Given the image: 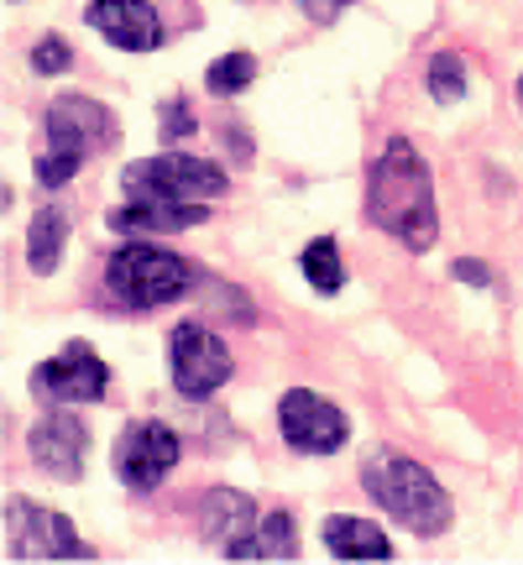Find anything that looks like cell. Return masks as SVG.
Segmentation results:
<instances>
[{
	"label": "cell",
	"instance_id": "obj_1",
	"mask_svg": "<svg viewBox=\"0 0 523 565\" xmlns=\"http://www.w3.org/2000/svg\"><path fill=\"white\" fill-rule=\"evenodd\" d=\"M366 221L398 236L408 252H429L440 236V210H435V179L429 162L408 147L403 137H393L383 147V158L372 162L366 179Z\"/></svg>",
	"mask_w": 523,
	"mask_h": 565
},
{
	"label": "cell",
	"instance_id": "obj_2",
	"mask_svg": "<svg viewBox=\"0 0 523 565\" xmlns=\"http://www.w3.org/2000/svg\"><path fill=\"white\" fill-rule=\"evenodd\" d=\"M362 487L393 524H403L419 540H435L450 529V513H456L450 492L403 450H372L362 461Z\"/></svg>",
	"mask_w": 523,
	"mask_h": 565
},
{
	"label": "cell",
	"instance_id": "obj_3",
	"mask_svg": "<svg viewBox=\"0 0 523 565\" xmlns=\"http://www.w3.org/2000/svg\"><path fill=\"white\" fill-rule=\"evenodd\" d=\"M105 288L131 309H158L173 303L194 288V267L183 263L179 252H162V246H121L110 263H105Z\"/></svg>",
	"mask_w": 523,
	"mask_h": 565
},
{
	"label": "cell",
	"instance_id": "obj_4",
	"mask_svg": "<svg viewBox=\"0 0 523 565\" xmlns=\"http://www.w3.org/2000/svg\"><path fill=\"white\" fill-rule=\"evenodd\" d=\"M126 194L131 200H173V204H200L225 194V173L215 162L194 158V152H162V158L126 162Z\"/></svg>",
	"mask_w": 523,
	"mask_h": 565
},
{
	"label": "cell",
	"instance_id": "obj_5",
	"mask_svg": "<svg viewBox=\"0 0 523 565\" xmlns=\"http://www.w3.org/2000/svg\"><path fill=\"white\" fill-rule=\"evenodd\" d=\"M6 561H95V550L74 534L63 513L32 503V498H11L6 503Z\"/></svg>",
	"mask_w": 523,
	"mask_h": 565
},
{
	"label": "cell",
	"instance_id": "obj_6",
	"mask_svg": "<svg viewBox=\"0 0 523 565\" xmlns=\"http://www.w3.org/2000/svg\"><path fill=\"white\" fill-rule=\"evenodd\" d=\"M168 372H173V387H179L183 398H210V393H221L231 383V351H225L221 335H210L204 324H179L173 335H168Z\"/></svg>",
	"mask_w": 523,
	"mask_h": 565
},
{
	"label": "cell",
	"instance_id": "obj_7",
	"mask_svg": "<svg viewBox=\"0 0 523 565\" xmlns=\"http://www.w3.org/2000/svg\"><path fill=\"white\" fill-rule=\"evenodd\" d=\"M105 387H110V366L95 356V345L89 341H68L53 362H42L38 372H32V393L53 408L100 404Z\"/></svg>",
	"mask_w": 523,
	"mask_h": 565
},
{
	"label": "cell",
	"instance_id": "obj_8",
	"mask_svg": "<svg viewBox=\"0 0 523 565\" xmlns=\"http://www.w3.org/2000/svg\"><path fill=\"white\" fill-rule=\"evenodd\" d=\"M110 466H116L121 487H131V492H152V487H162V477L179 466V435L158 419L126 424L116 450H110Z\"/></svg>",
	"mask_w": 523,
	"mask_h": 565
},
{
	"label": "cell",
	"instance_id": "obj_9",
	"mask_svg": "<svg viewBox=\"0 0 523 565\" xmlns=\"http://www.w3.org/2000/svg\"><path fill=\"white\" fill-rule=\"evenodd\" d=\"M116 137H121L116 116H110L100 100H89V95H63V100L47 110V141H53L58 158L89 162L95 152H110Z\"/></svg>",
	"mask_w": 523,
	"mask_h": 565
},
{
	"label": "cell",
	"instance_id": "obj_10",
	"mask_svg": "<svg viewBox=\"0 0 523 565\" xmlns=\"http://www.w3.org/2000/svg\"><path fill=\"white\" fill-rule=\"evenodd\" d=\"M278 429L299 456H335V450L345 445V414L335 404H324L320 393H309V387L282 393Z\"/></svg>",
	"mask_w": 523,
	"mask_h": 565
},
{
	"label": "cell",
	"instance_id": "obj_11",
	"mask_svg": "<svg viewBox=\"0 0 523 565\" xmlns=\"http://www.w3.org/2000/svg\"><path fill=\"white\" fill-rule=\"evenodd\" d=\"M26 450H32V461L47 471V477H58V482H79L84 471V450H89V429H84L74 414H42L32 429H26Z\"/></svg>",
	"mask_w": 523,
	"mask_h": 565
},
{
	"label": "cell",
	"instance_id": "obj_12",
	"mask_svg": "<svg viewBox=\"0 0 523 565\" xmlns=\"http://www.w3.org/2000/svg\"><path fill=\"white\" fill-rule=\"evenodd\" d=\"M262 524V508L246 498V492H236V487H215V492H204L200 503V534L210 540V545L221 550L225 561L236 555V550L252 540V529Z\"/></svg>",
	"mask_w": 523,
	"mask_h": 565
},
{
	"label": "cell",
	"instance_id": "obj_13",
	"mask_svg": "<svg viewBox=\"0 0 523 565\" xmlns=\"http://www.w3.org/2000/svg\"><path fill=\"white\" fill-rule=\"evenodd\" d=\"M84 17L105 42H116L126 53H152L162 42V21L147 0H95Z\"/></svg>",
	"mask_w": 523,
	"mask_h": 565
},
{
	"label": "cell",
	"instance_id": "obj_14",
	"mask_svg": "<svg viewBox=\"0 0 523 565\" xmlns=\"http://www.w3.org/2000/svg\"><path fill=\"white\" fill-rule=\"evenodd\" d=\"M210 221L204 204H173V200H131L110 210V231L116 236H158V231H194Z\"/></svg>",
	"mask_w": 523,
	"mask_h": 565
},
{
	"label": "cell",
	"instance_id": "obj_15",
	"mask_svg": "<svg viewBox=\"0 0 523 565\" xmlns=\"http://www.w3.org/2000/svg\"><path fill=\"white\" fill-rule=\"evenodd\" d=\"M320 540L335 561H393V545L372 519H324Z\"/></svg>",
	"mask_w": 523,
	"mask_h": 565
},
{
	"label": "cell",
	"instance_id": "obj_16",
	"mask_svg": "<svg viewBox=\"0 0 523 565\" xmlns=\"http://www.w3.org/2000/svg\"><path fill=\"white\" fill-rule=\"evenodd\" d=\"M299 555V524H293V513H262V524L252 529V540H246L231 561H293Z\"/></svg>",
	"mask_w": 523,
	"mask_h": 565
},
{
	"label": "cell",
	"instance_id": "obj_17",
	"mask_svg": "<svg viewBox=\"0 0 523 565\" xmlns=\"http://www.w3.org/2000/svg\"><path fill=\"white\" fill-rule=\"evenodd\" d=\"M63 242H68V215L63 210H38L32 231H26V267L32 273H53L63 257Z\"/></svg>",
	"mask_w": 523,
	"mask_h": 565
},
{
	"label": "cell",
	"instance_id": "obj_18",
	"mask_svg": "<svg viewBox=\"0 0 523 565\" xmlns=\"http://www.w3.org/2000/svg\"><path fill=\"white\" fill-rule=\"evenodd\" d=\"M299 267H303V278L314 282L320 294H335V288H341V282H345L341 252H335V242H330V236H320V242H309V246H303Z\"/></svg>",
	"mask_w": 523,
	"mask_h": 565
},
{
	"label": "cell",
	"instance_id": "obj_19",
	"mask_svg": "<svg viewBox=\"0 0 523 565\" xmlns=\"http://www.w3.org/2000/svg\"><path fill=\"white\" fill-rule=\"evenodd\" d=\"M424 84H429V95H435L440 105L461 100V95H466V63H461V53H435V58H429Z\"/></svg>",
	"mask_w": 523,
	"mask_h": 565
},
{
	"label": "cell",
	"instance_id": "obj_20",
	"mask_svg": "<svg viewBox=\"0 0 523 565\" xmlns=\"http://www.w3.org/2000/svg\"><path fill=\"white\" fill-rule=\"evenodd\" d=\"M252 79H257V58H252V53H225V58L210 63V74H204V84H210L215 95H242Z\"/></svg>",
	"mask_w": 523,
	"mask_h": 565
},
{
	"label": "cell",
	"instance_id": "obj_21",
	"mask_svg": "<svg viewBox=\"0 0 523 565\" xmlns=\"http://www.w3.org/2000/svg\"><path fill=\"white\" fill-rule=\"evenodd\" d=\"M32 68H38V74H68V68H74V47L63 38H42L38 47H32Z\"/></svg>",
	"mask_w": 523,
	"mask_h": 565
},
{
	"label": "cell",
	"instance_id": "obj_22",
	"mask_svg": "<svg viewBox=\"0 0 523 565\" xmlns=\"http://www.w3.org/2000/svg\"><path fill=\"white\" fill-rule=\"evenodd\" d=\"M158 121H162V137L179 141V137H189V131H194V110H189L183 100H168V105H162Z\"/></svg>",
	"mask_w": 523,
	"mask_h": 565
},
{
	"label": "cell",
	"instance_id": "obj_23",
	"mask_svg": "<svg viewBox=\"0 0 523 565\" xmlns=\"http://www.w3.org/2000/svg\"><path fill=\"white\" fill-rule=\"evenodd\" d=\"M345 6H351V0H299V11H303L309 21H320V26H324V21L341 17Z\"/></svg>",
	"mask_w": 523,
	"mask_h": 565
},
{
	"label": "cell",
	"instance_id": "obj_24",
	"mask_svg": "<svg viewBox=\"0 0 523 565\" xmlns=\"http://www.w3.org/2000/svg\"><path fill=\"white\" fill-rule=\"evenodd\" d=\"M456 278H461V282H477V288H487V282H492V273H487L477 257H461V263H456Z\"/></svg>",
	"mask_w": 523,
	"mask_h": 565
},
{
	"label": "cell",
	"instance_id": "obj_25",
	"mask_svg": "<svg viewBox=\"0 0 523 565\" xmlns=\"http://www.w3.org/2000/svg\"><path fill=\"white\" fill-rule=\"evenodd\" d=\"M519 95H523V84H519Z\"/></svg>",
	"mask_w": 523,
	"mask_h": 565
}]
</instances>
